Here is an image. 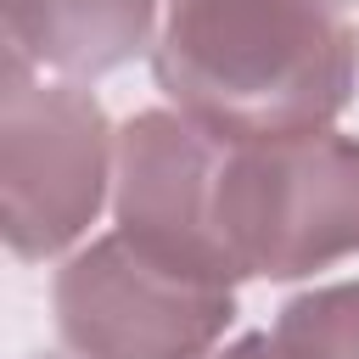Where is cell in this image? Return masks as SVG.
Here are the masks:
<instances>
[{
    "label": "cell",
    "mask_w": 359,
    "mask_h": 359,
    "mask_svg": "<svg viewBox=\"0 0 359 359\" xmlns=\"http://www.w3.org/2000/svg\"><path fill=\"white\" fill-rule=\"evenodd\" d=\"M359 0H163L157 90L219 135L325 129L359 90Z\"/></svg>",
    "instance_id": "6da1fadb"
},
{
    "label": "cell",
    "mask_w": 359,
    "mask_h": 359,
    "mask_svg": "<svg viewBox=\"0 0 359 359\" xmlns=\"http://www.w3.org/2000/svg\"><path fill=\"white\" fill-rule=\"evenodd\" d=\"M208 359H275V342L269 337H236V342H224V348H213Z\"/></svg>",
    "instance_id": "ba28073f"
},
{
    "label": "cell",
    "mask_w": 359,
    "mask_h": 359,
    "mask_svg": "<svg viewBox=\"0 0 359 359\" xmlns=\"http://www.w3.org/2000/svg\"><path fill=\"white\" fill-rule=\"evenodd\" d=\"M118 168V129L107 107L73 84L6 50L0 79V208H6V247L22 264L62 258L112 196Z\"/></svg>",
    "instance_id": "3957f363"
},
{
    "label": "cell",
    "mask_w": 359,
    "mask_h": 359,
    "mask_svg": "<svg viewBox=\"0 0 359 359\" xmlns=\"http://www.w3.org/2000/svg\"><path fill=\"white\" fill-rule=\"evenodd\" d=\"M213 163H219V129L196 123L180 107L135 112L118 129L112 213L118 230L151 247L157 258L241 286L213 236Z\"/></svg>",
    "instance_id": "5b68a950"
},
{
    "label": "cell",
    "mask_w": 359,
    "mask_h": 359,
    "mask_svg": "<svg viewBox=\"0 0 359 359\" xmlns=\"http://www.w3.org/2000/svg\"><path fill=\"white\" fill-rule=\"evenodd\" d=\"M213 236L236 280H303L359 258V140L331 123L219 135Z\"/></svg>",
    "instance_id": "7a4b0ae2"
},
{
    "label": "cell",
    "mask_w": 359,
    "mask_h": 359,
    "mask_svg": "<svg viewBox=\"0 0 359 359\" xmlns=\"http://www.w3.org/2000/svg\"><path fill=\"white\" fill-rule=\"evenodd\" d=\"M50 314L73 359H208L236 325V286L112 230L56 269Z\"/></svg>",
    "instance_id": "277c9868"
},
{
    "label": "cell",
    "mask_w": 359,
    "mask_h": 359,
    "mask_svg": "<svg viewBox=\"0 0 359 359\" xmlns=\"http://www.w3.org/2000/svg\"><path fill=\"white\" fill-rule=\"evenodd\" d=\"M275 359H359V275L309 286L275 314Z\"/></svg>",
    "instance_id": "52a82bcc"
},
{
    "label": "cell",
    "mask_w": 359,
    "mask_h": 359,
    "mask_svg": "<svg viewBox=\"0 0 359 359\" xmlns=\"http://www.w3.org/2000/svg\"><path fill=\"white\" fill-rule=\"evenodd\" d=\"M157 6L163 0H6V50L73 84L101 79L157 45Z\"/></svg>",
    "instance_id": "8992f818"
}]
</instances>
